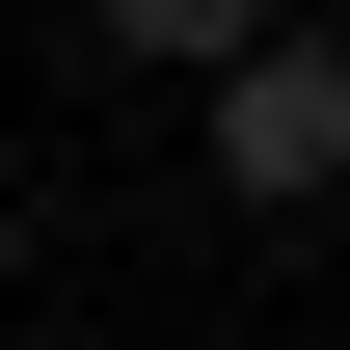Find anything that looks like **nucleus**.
<instances>
[{
	"label": "nucleus",
	"instance_id": "obj_2",
	"mask_svg": "<svg viewBox=\"0 0 350 350\" xmlns=\"http://www.w3.org/2000/svg\"><path fill=\"white\" fill-rule=\"evenodd\" d=\"M81 27L135 54V81H243V54H269V0H81Z\"/></svg>",
	"mask_w": 350,
	"mask_h": 350
},
{
	"label": "nucleus",
	"instance_id": "obj_1",
	"mask_svg": "<svg viewBox=\"0 0 350 350\" xmlns=\"http://www.w3.org/2000/svg\"><path fill=\"white\" fill-rule=\"evenodd\" d=\"M216 189H243V216H350V54L323 27H269L216 81Z\"/></svg>",
	"mask_w": 350,
	"mask_h": 350
},
{
	"label": "nucleus",
	"instance_id": "obj_3",
	"mask_svg": "<svg viewBox=\"0 0 350 350\" xmlns=\"http://www.w3.org/2000/svg\"><path fill=\"white\" fill-rule=\"evenodd\" d=\"M323 54H350V0H323Z\"/></svg>",
	"mask_w": 350,
	"mask_h": 350
}]
</instances>
